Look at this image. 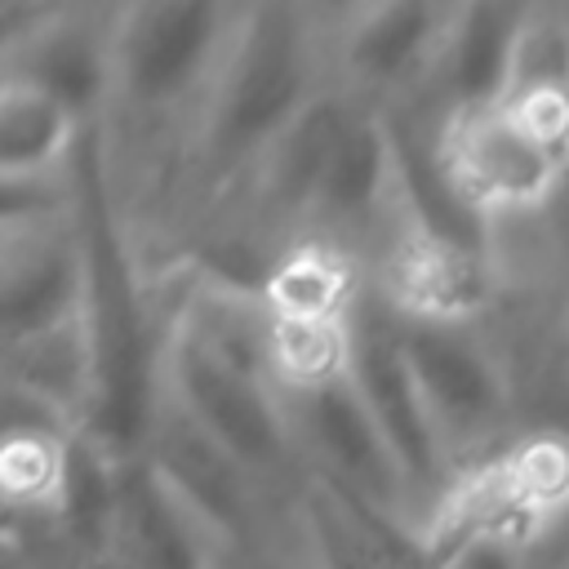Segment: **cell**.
<instances>
[{"mask_svg": "<svg viewBox=\"0 0 569 569\" xmlns=\"http://www.w3.org/2000/svg\"><path fill=\"white\" fill-rule=\"evenodd\" d=\"M493 107L569 164V4H520Z\"/></svg>", "mask_w": 569, "mask_h": 569, "instance_id": "9c48e42d", "label": "cell"}, {"mask_svg": "<svg viewBox=\"0 0 569 569\" xmlns=\"http://www.w3.org/2000/svg\"><path fill=\"white\" fill-rule=\"evenodd\" d=\"M160 396L182 418H191L267 498L302 493L307 471L298 462L280 396L262 373L218 356L191 329L173 325Z\"/></svg>", "mask_w": 569, "mask_h": 569, "instance_id": "3957f363", "label": "cell"}, {"mask_svg": "<svg viewBox=\"0 0 569 569\" xmlns=\"http://www.w3.org/2000/svg\"><path fill=\"white\" fill-rule=\"evenodd\" d=\"M529 569H569V560H551V556H529Z\"/></svg>", "mask_w": 569, "mask_h": 569, "instance_id": "4fadbf2b", "label": "cell"}, {"mask_svg": "<svg viewBox=\"0 0 569 569\" xmlns=\"http://www.w3.org/2000/svg\"><path fill=\"white\" fill-rule=\"evenodd\" d=\"M213 569H316V556L298 516V498L271 502L244 538L222 542Z\"/></svg>", "mask_w": 569, "mask_h": 569, "instance_id": "8fae6325", "label": "cell"}, {"mask_svg": "<svg viewBox=\"0 0 569 569\" xmlns=\"http://www.w3.org/2000/svg\"><path fill=\"white\" fill-rule=\"evenodd\" d=\"M360 280L400 325H480L493 307L498 267L489 244L427 222L396 173V196L360 253Z\"/></svg>", "mask_w": 569, "mask_h": 569, "instance_id": "277c9868", "label": "cell"}, {"mask_svg": "<svg viewBox=\"0 0 569 569\" xmlns=\"http://www.w3.org/2000/svg\"><path fill=\"white\" fill-rule=\"evenodd\" d=\"M542 244H547L551 280H556V293H560V307L569 320V182L560 187V196L542 213Z\"/></svg>", "mask_w": 569, "mask_h": 569, "instance_id": "7c38bea8", "label": "cell"}, {"mask_svg": "<svg viewBox=\"0 0 569 569\" xmlns=\"http://www.w3.org/2000/svg\"><path fill=\"white\" fill-rule=\"evenodd\" d=\"M347 382H351L356 400L365 405L369 422L378 427L382 445L391 449V458L418 502V529H422L431 507L449 489V471H445V458L427 427V413H422V400H418V387H413V373H409V360L400 347V325L369 289H360V298L351 307Z\"/></svg>", "mask_w": 569, "mask_h": 569, "instance_id": "ba28073f", "label": "cell"}, {"mask_svg": "<svg viewBox=\"0 0 569 569\" xmlns=\"http://www.w3.org/2000/svg\"><path fill=\"white\" fill-rule=\"evenodd\" d=\"M329 13L333 4H240L178 169L191 227L329 93Z\"/></svg>", "mask_w": 569, "mask_h": 569, "instance_id": "6da1fadb", "label": "cell"}, {"mask_svg": "<svg viewBox=\"0 0 569 569\" xmlns=\"http://www.w3.org/2000/svg\"><path fill=\"white\" fill-rule=\"evenodd\" d=\"M453 4L373 0L329 13V89L373 116L413 111L427 98Z\"/></svg>", "mask_w": 569, "mask_h": 569, "instance_id": "8992f818", "label": "cell"}, {"mask_svg": "<svg viewBox=\"0 0 569 569\" xmlns=\"http://www.w3.org/2000/svg\"><path fill=\"white\" fill-rule=\"evenodd\" d=\"M280 409L311 485L418 533V502L391 449L382 445L378 427L369 422L365 405L356 400L347 373L333 382L280 396Z\"/></svg>", "mask_w": 569, "mask_h": 569, "instance_id": "52a82bcc", "label": "cell"}, {"mask_svg": "<svg viewBox=\"0 0 569 569\" xmlns=\"http://www.w3.org/2000/svg\"><path fill=\"white\" fill-rule=\"evenodd\" d=\"M516 13H520V4H453L445 44L431 67L427 98L413 111L449 116V111L489 107L502 84V62H507Z\"/></svg>", "mask_w": 569, "mask_h": 569, "instance_id": "30bf717a", "label": "cell"}, {"mask_svg": "<svg viewBox=\"0 0 569 569\" xmlns=\"http://www.w3.org/2000/svg\"><path fill=\"white\" fill-rule=\"evenodd\" d=\"M400 347L449 480L516 436L511 387L480 325H400Z\"/></svg>", "mask_w": 569, "mask_h": 569, "instance_id": "5b68a950", "label": "cell"}, {"mask_svg": "<svg viewBox=\"0 0 569 569\" xmlns=\"http://www.w3.org/2000/svg\"><path fill=\"white\" fill-rule=\"evenodd\" d=\"M418 120L427 133V156L440 191L471 227L485 231V240L493 227L542 218L569 182V164L493 102Z\"/></svg>", "mask_w": 569, "mask_h": 569, "instance_id": "7a4b0ae2", "label": "cell"}]
</instances>
